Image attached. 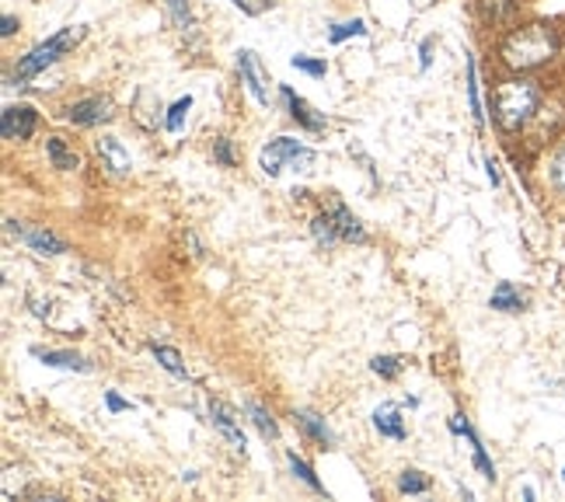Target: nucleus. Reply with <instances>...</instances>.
<instances>
[{
    "label": "nucleus",
    "instance_id": "1",
    "mask_svg": "<svg viewBox=\"0 0 565 502\" xmlns=\"http://www.w3.org/2000/svg\"><path fill=\"white\" fill-rule=\"evenodd\" d=\"M562 53V39L552 21H516L499 39V63L507 74H537L552 67Z\"/></svg>",
    "mask_w": 565,
    "mask_h": 502
},
{
    "label": "nucleus",
    "instance_id": "2",
    "mask_svg": "<svg viewBox=\"0 0 565 502\" xmlns=\"http://www.w3.org/2000/svg\"><path fill=\"white\" fill-rule=\"evenodd\" d=\"M545 102H548V95L534 74H510L492 87L489 113H492V122H495L499 133L520 137L537 122Z\"/></svg>",
    "mask_w": 565,
    "mask_h": 502
},
{
    "label": "nucleus",
    "instance_id": "3",
    "mask_svg": "<svg viewBox=\"0 0 565 502\" xmlns=\"http://www.w3.org/2000/svg\"><path fill=\"white\" fill-rule=\"evenodd\" d=\"M81 39H84V29H74L71 25V29H60L56 35H50L46 42H39V46H32L25 56H18V63H14V81L18 84H29L39 74H46L60 56H67L77 46Z\"/></svg>",
    "mask_w": 565,
    "mask_h": 502
},
{
    "label": "nucleus",
    "instance_id": "4",
    "mask_svg": "<svg viewBox=\"0 0 565 502\" xmlns=\"http://www.w3.org/2000/svg\"><path fill=\"white\" fill-rule=\"evenodd\" d=\"M258 164H263V171L269 174V179H276L282 168L308 171L315 164V150L308 143L294 140V137H276V140H269L263 147V154H258Z\"/></svg>",
    "mask_w": 565,
    "mask_h": 502
},
{
    "label": "nucleus",
    "instance_id": "5",
    "mask_svg": "<svg viewBox=\"0 0 565 502\" xmlns=\"http://www.w3.org/2000/svg\"><path fill=\"white\" fill-rule=\"evenodd\" d=\"M237 74H242V84H245V92L255 98V105L269 108L273 92H269V74L263 67V60H258L252 50H237Z\"/></svg>",
    "mask_w": 565,
    "mask_h": 502
},
{
    "label": "nucleus",
    "instance_id": "6",
    "mask_svg": "<svg viewBox=\"0 0 565 502\" xmlns=\"http://www.w3.org/2000/svg\"><path fill=\"white\" fill-rule=\"evenodd\" d=\"M39 126V113L32 105H8L4 113H0V137L8 143H25L32 140Z\"/></svg>",
    "mask_w": 565,
    "mask_h": 502
},
{
    "label": "nucleus",
    "instance_id": "7",
    "mask_svg": "<svg viewBox=\"0 0 565 502\" xmlns=\"http://www.w3.org/2000/svg\"><path fill=\"white\" fill-rule=\"evenodd\" d=\"M116 113H113V102H108L105 95H88V98H77L67 105V119L74 126H84V129H92V126H102L108 122Z\"/></svg>",
    "mask_w": 565,
    "mask_h": 502
},
{
    "label": "nucleus",
    "instance_id": "8",
    "mask_svg": "<svg viewBox=\"0 0 565 502\" xmlns=\"http://www.w3.org/2000/svg\"><path fill=\"white\" fill-rule=\"evenodd\" d=\"M279 95H282V105H287V113H290V119L300 126V129H308V133H321L324 126V113H318V108H311L308 102H303L290 84H282L279 87Z\"/></svg>",
    "mask_w": 565,
    "mask_h": 502
},
{
    "label": "nucleus",
    "instance_id": "9",
    "mask_svg": "<svg viewBox=\"0 0 565 502\" xmlns=\"http://www.w3.org/2000/svg\"><path fill=\"white\" fill-rule=\"evenodd\" d=\"M450 429L458 432V436H465V440L471 444V457H475L478 474H482L486 482H495V464H492V457L486 453L482 436H478V432H475V426L468 423V416H454V419H450Z\"/></svg>",
    "mask_w": 565,
    "mask_h": 502
},
{
    "label": "nucleus",
    "instance_id": "10",
    "mask_svg": "<svg viewBox=\"0 0 565 502\" xmlns=\"http://www.w3.org/2000/svg\"><path fill=\"white\" fill-rule=\"evenodd\" d=\"M98 158H102V168H108L113 179H126V174H134V158H129V150L122 147V140L116 137H102L95 143Z\"/></svg>",
    "mask_w": 565,
    "mask_h": 502
},
{
    "label": "nucleus",
    "instance_id": "11",
    "mask_svg": "<svg viewBox=\"0 0 565 502\" xmlns=\"http://www.w3.org/2000/svg\"><path fill=\"white\" fill-rule=\"evenodd\" d=\"M8 231L18 234L21 242H25V245H29L32 252H39V255H63V252H67V245H63L60 237H56L53 231H46V227H14V221H11Z\"/></svg>",
    "mask_w": 565,
    "mask_h": 502
},
{
    "label": "nucleus",
    "instance_id": "12",
    "mask_svg": "<svg viewBox=\"0 0 565 502\" xmlns=\"http://www.w3.org/2000/svg\"><path fill=\"white\" fill-rule=\"evenodd\" d=\"M478 8H482L486 25H492V29H510V25H516L520 0H478Z\"/></svg>",
    "mask_w": 565,
    "mask_h": 502
},
{
    "label": "nucleus",
    "instance_id": "13",
    "mask_svg": "<svg viewBox=\"0 0 565 502\" xmlns=\"http://www.w3.org/2000/svg\"><path fill=\"white\" fill-rule=\"evenodd\" d=\"M32 356L42 360L46 366H56V370H77V374H92V363L77 356V353H67V349H32Z\"/></svg>",
    "mask_w": 565,
    "mask_h": 502
},
{
    "label": "nucleus",
    "instance_id": "14",
    "mask_svg": "<svg viewBox=\"0 0 565 502\" xmlns=\"http://www.w3.org/2000/svg\"><path fill=\"white\" fill-rule=\"evenodd\" d=\"M210 419H213V426L221 429V436H224V440H227L237 453H245V450H248L242 426L234 423V416H231V412H227L224 405H210Z\"/></svg>",
    "mask_w": 565,
    "mask_h": 502
},
{
    "label": "nucleus",
    "instance_id": "15",
    "mask_svg": "<svg viewBox=\"0 0 565 502\" xmlns=\"http://www.w3.org/2000/svg\"><path fill=\"white\" fill-rule=\"evenodd\" d=\"M489 308L499 311V314H516V311H524V308H527V300H524V293H520L510 279H503V282H499V287L492 290Z\"/></svg>",
    "mask_w": 565,
    "mask_h": 502
},
{
    "label": "nucleus",
    "instance_id": "16",
    "mask_svg": "<svg viewBox=\"0 0 565 502\" xmlns=\"http://www.w3.org/2000/svg\"><path fill=\"white\" fill-rule=\"evenodd\" d=\"M294 423L303 429V436H311L315 444H321V447H332V444H335L332 429L324 426V419H321V416H315V412H308V408H297V412H294Z\"/></svg>",
    "mask_w": 565,
    "mask_h": 502
},
{
    "label": "nucleus",
    "instance_id": "17",
    "mask_svg": "<svg viewBox=\"0 0 565 502\" xmlns=\"http://www.w3.org/2000/svg\"><path fill=\"white\" fill-rule=\"evenodd\" d=\"M374 426H377L381 436H387V440H405V436H408V429H405V423H402L395 405H381L374 412Z\"/></svg>",
    "mask_w": 565,
    "mask_h": 502
},
{
    "label": "nucleus",
    "instance_id": "18",
    "mask_svg": "<svg viewBox=\"0 0 565 502\" xmlns=\"http://www.w3.org/2000/svg\"><path fill=\"white\" fill-rule=\"evenodd\" d=\"M468 108H471L475 126L482 129L486 126V105H482V87H478V63L471 53H468Z\"/></svg>",
    "mask_w": 565,
    "mask_h": 502
},
{
    "label": "nucleus",
    "instance_id": "19",
    "mask_svg": "<svg viewBox=\"0 0 565 502\" xmlns=\"http://www.w3.org/2000/svg\"><path fill=\"white\" fill-rule=\"evenodd\" d=\"M332 221H335V227H339V237H342V242H356V245L366 242V231H363V224H360V216H353L345 206H335V210H332Z\"/></svg>",
    "mask_w": 565,
    "mask_h": 502
},
{
    "label": "nucleus",
    "instance_id": "20",
    "mask_svg": "<svg viewBox=\"0 0 565 502\" xmlns=\"http://www.w3.org/2000/svg\"><path fill=\"white\" fill-rule=\"evenodd\" d=\"M46 158H50V164L56 168V171H77V154H74V150L67 147V143H63L60 137H50L46 140Z\"/></svg>",
    "mask_w": 565,
    "mask_h": 502
},
{
    "label": "nucleus",
    "instance_id": "21",
    "mask_svg": "<svg viewBox=\"0 0 565 502\" xmlns=\"http://www.w3.org/2000/svg\"><path fill=\"white\" fill-rule=\"evenodd\" d=\"M548 185L558 200H565V140L552 150V158H548Z\"/></svg>",
    "mask_w": 565,
    "mask_h": 502
},
{
    "label": "nucleus",
    "instance_id": "22",
    "mask_svg": "<svg viewBox=\"0 0 565 502\" xmlns=\"http://www.w3.org/2000/svg\"><path fill=\"white\" fill-rule=\"evenodd\" d=\"M245 412L252 416V423L258 426V432H263L266 440H276V436H279V426H276V419L269 416V408H266L263 402H245Z\"/></svg>",
    "mask_w": 565,
    "mask_h": 502
},
{
    "label": "nucleus",
    "instance_id": "23",
    "mask_svg": "<svg viewBox=\"0 0 565 502\" xmlns=\"http://www.w3.org/2000/svg\"><path fill=\"white\" fill-rule=\"evenodd\" d=\"M311 234H315V242L324 245V248H332L335 242H342V237H339V227H335V221H332V213L315 216V221H311Z\"/></svg>",
    "mask_w": 565,
    "mask_h": 502
},
{
    "label": "nucleus",
    "instance_id": "24",
    "mask_svg": "<svg viewBox=\"0 0 565 502\" xmlns=\"http://www.w3.org/2000/svg\"><path fill=\"white\" fill-rule=\"evenodd\" d=\"M366 35V21L363 18H350V21H335L329 29V42H345V39H363Z\"/></svg>",
    "mask_w": 565,
    "mask_h": 502
},
{
    "label": "nucleus",
    "instance_id": "25",
    "mask_svg": "<svg viewBox=\"0 0 565 502\" xmlns=\"http://www.w3.org/2000/svg\"><path fill=\"white\" fill-rule=\"evenodd\" d=\"M150 353H154V360L168 370L171 377H185V363H182V356L175 353V349H168V345H150Z\"/></svg>",
    "mask_w": 565,
    "mask_h": 502
},
{
    "label": "nucleus",
    "instance_id": "26",
    "mask_svg": "<svg viewBox=\"0 0 565 502\" xmlns=\"http://www.w3.org/2000/svg\"><path fill=\"white\" fill-rule=\"evenodd\" d=\"M287 461H290V471H294V478H300L303 485L308 489H315V492H324V485L315 478V471H311V464L303 461V457H297V453H287Z\"/></svg>",
    "mask_w": 565,
    "mask_h": 502
},
{
    "label": "nucleus",
    "instance_id": "27",
    "mask_svg": "<svg viewBox=\"0 0 565 502\" xmlns=\"http://www.w3.org/2000/svg\"><path fill=\"white\" fill-rule=\"evenodd\" d=\"M290 67L300 71V74H308V77H324V74H329V63L318 60V56H303V53L290 56Z\"/></svg>",
    "mask_w": 565,
    "mask_h": 502
},
{
    "label": "nucleus",
    "instance_id": "28",
    "mask_svg": "<svg viewBox=\"0 0 565 502\" xmlns=\"http://www.w3.org/2000/svg\"><path fill=\"white\" fill-rule=\"evenodd\" d=\"M189 108H192V98H189V95H185V98H179L175 105L168 108V116H164V129H168V133H179V129L185 126Z\"/></svg>",
    "mask_w": 565,
    "mask_h": 502
},
{
    "label": "nucleus",
    "instance_id": "29",
    "mask_svg": "<svg viewBox=\"0 0 565 502\" xmlns=\"http://www.w3.org/2000/svg\"><path fill=\"white\" fill-rule=\"evenodd\" d=\"M398 492L402 495H423V492H429V478H423V471H402Z\"/></svg>",
    "mask_w": 565,
    "mask_h": 502
},
{
    "label": "nucleus",
    "instance_id": "30",
    "mask_svg": "<svg viewBox=\"0 0 565 502\" xmlns=\"http://www.w3.org/2000/svg\"><path fill=\"white\" fill-rule=\"evenodd\" d=\"M371 370L377 377H384V381H395L398 374H402V360L398 356H377L374 363H371Z\"/></svg>",
    "mask_w": 565,
    "mask_h": 502
},
{
    "label": "nucleus",
    "instance_id": "31",
    "mask_svg": "<svg viewBox=\"0 0 565 502\" xmlns=\"http://www.w3.org/2000/svg\"><path fill=\"white\" fill-rule=\"evenodd\" d=\"M161 4L171 11V18H175L182 29H192V11H189L185 0H161Z\"/></svg>",
    "mask_w": 565,
    "mask_h": 502
},
{
    "label": "nucleus",
    "instance_id": "32",
    "mask_svg": "<svg viewBox=\"0 0 565 502\" xmlns=\"http://www.w3.org/2000/svg\"><path fill=\"white\" fill-rule=\"evenodd\" d=\"M213 161L221 164V168H234V150H231L227 137H221V140L213 143Z\"/></svg>",
    "mask_w": 565,
    "mask_h": 502
},
{
    "label": "nucleus",
    "instance_id": "33",
    "mask_svg": "<svg viewBox=\"0 0 565 502\" xmlns=\"http://www.w3.org/2000/svg\"><path fill=\"white\" fill-rule=\"evenodd\" d=\"M234 8H242L245 14H263V11H269L273 8V0H231Z\"/></svg>",
    "mask_w": 565,
    "mask_h": 502
},
{
    "label": "nucleus",
    "instance_id": "34",
    "mask_svg": "<svg viewBox=\"0 0 565 502\" xmlns=\"http://www.w3.org/2000/svg\"><path fill=\"white\" fill-rule=\"evenodd\" d=\"M105 405H108V412H126L129 408V402H122L116 391H105Z\"/></svg>",
    "mask_w": 565,
    "mask_h": 502
},
{
    "label": "nucleus",
    "instance_id": "35",
    "mask_svg": "<svg viewBox=\"0 0 565 502\" xmlns=\"http://www.w3.org/2000/svg\"><path fill=\"white\" fill-rule=\"evenodd\" d=\"M486 174H489L492 189H499V185H503V179H499V164H495V158H486Z\"/></svg>",
    "mask_w": 565,
    "mask_h": 502
},
{
    "label": "nucleus",
    "instance_id": "36",
    "mask_svg": "<svg viewBox=\"0 0 565 502\" xmlns=\"http://www.w3.org/2000/svg\"><path fill=\"white\" fill-rule=\"evenodd\" d=\"M14 32H18V18L14 14H4V21H0V35L11 39Z\"/></svg>",
    "mask_w": 565,
    "mask_h": 502
},
{
    "label": "nucleus",
    "instance_id": "37",
    "mask_svg": "<svg viewBox=\"0 0 565 502\" xmlns=\"http://www.w3.org/2000/svg\"><path fill=\"white\" fill-rule=\"evenodd\" d=\"M429 63H433V39L423 42V50H419V67L429 71Z\"/></svg>",
    "mask_w": 565,
    "mask_h": 502
},
{
    "label": "nucleus",
    "instance_id": "38",
    "mask_svg": "<svg viewBox=\"0 0 565 502\" xmlns=\"http://www.w3.org/2000/svg\"><path fill=\"white\" fill-rule=\"evenodd\" d=\"M562 482H565V468H562Z\"/></svg>",
    "mask_w": 565,
    "mask_h": 502
}]
</instances>
